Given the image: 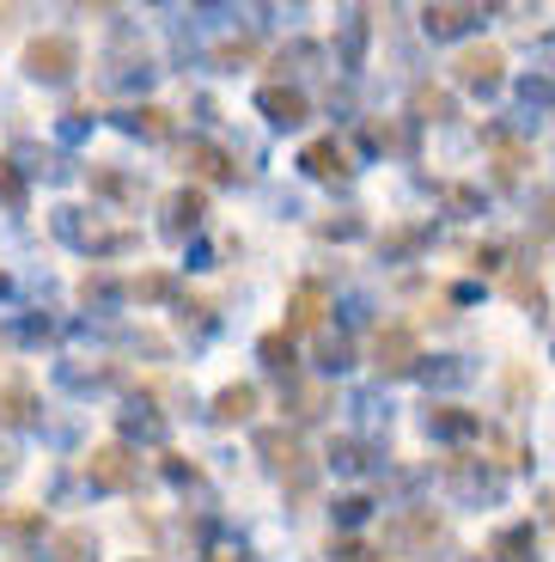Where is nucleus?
I'll return each mask as SVG.
<instances>
[{
  "label": "nucleus",
  "mask_w": 555,
  "mask_h": 562,
  "mask_svg": "<svg viewBox=\"0 0 555 562\" xmlns=\"http://www.w3.org/2000/svg\"><path fill=\"white\" fill-rule=\"evenodd\" d=\"M299 166H306V178H318V183H342L348 178V154L336 147V140H312L306 154H299Z\"/></svg>",
  "instance_id": "423d86ee"
},
{
  "label": "nucleus",
  "mask_w": 555,
  "mask_h": 562,
  "mask_svg": "<svg viewBox=\"0 0 555 562\" xmlns=\"http://www.w3.org/2000/svg\"><path fill=\"white\" fill-rule=\"evenodd\" d=\"M513 294H519V300H531V306H537V300H543V288H537V281H525V276H513Z\"/></svg>",
  "instance_id": "b1692460"
},
{
  "label": "nucleus",
  "mask_w": 555,
  "mask_h": 562,
  "mask_svg": "<svg viewBox=\"0 0 555 562\" xmlns=\"http://www.w3.org/2000/svg\"><path fill=\"white\" fill-rule=\"evenodd\" d=\"M86 477H92V490H128V483H135V459H128L116 440H111V447H92Z\"/></svg>",
  "instance_id": "7ed1b4c3"
},
{
  "label": "nucleus",
  "mask_w": 555,
  "mask_h": 562,
  "mask_svg": "<svg viewBox=\"0 0 555 562\" xmlns=\"http://www.w3.org/2000/svg\"><path fill=\"white\" fill-rule=\"evenodd\" d=\"M73 43L68 37H31V49H25V74L31 80H68L73 74Z\"/></svg>",
  "instance_id": "f03ea898"
},
{
  "label": "nucleus",
  "mask_w": 555,
  "mask_h": 562,
  "mask_svg": "<svg viewBox=\"0 0 555 562\" xmlns=\"http://www.w3.org/2000/svg\"><path fill=\"white\" fill-rule=\"evenodd\" d=\"M263 452H269V464H275L281 477H287V471H293V477H306V464H299L306 452H299V440H293V435H281V428H275V435H263Z\"/></svg>",
  "instance_id": "1a4fd4ad"
},
{
  "label": "nucleus",
  "mask_w": 555,
  "mask_h": 562,
  "mask_svg": "<svg viewBox=\"0 0 555 562\" xmlns=\"http://www.w3.org/2000/svg\"><path fill=\"white\" fill-rule=\"evenodd\" d=\"M257 355H263L275 373H287V367H293V337H287V330H269V337L257 342Z\"/></svg>",
  "instance_id": "4468645a"
},
{
  "label": "nucleus",
  "mask_w": 555,
  "mask_h": 562,
  "mask_svg": "<svg viewBox=\"0 0 555 562\" xmlns=\"http://www.w3.org/2000/svg\"><path fill=\"white\" fill-rule=\"evenodd\" d=\"M195 221H202V190H178L171 196V233H190Z\"/></svg>",
  "instance_id": "ddd939ff"
},
{
  "label": "nucleus",
  "mask_w": 555,
  "mask_h": 562,
  "mask_svg": "<svg viewBox=\"0 0 555 562\" xmlns=\"http://www.w3.org/2000/svg\"><path fill=\"white\" fill-rule=\"evenodd\" d=\"M324 324V288L318 281H299L287 300V337H299V330H318Z\"/></svg>",
  "instance_id": "39448f33"
},
{
  "label": "nucleus",
  "mask_w": 555,
  "mask_h": 562,
  "mask_svg": "<svg viewBox=\"0 0 555 562\" xmlns=\"http://www.w3.org/2000/svg\"><path fill=\"white\" fill-rule=\"evenodd\" d=\"M0 532H37V514H0Z\"/></svg>",
  "instance_id": "412c9836"
},
{
  "label": "nucleus",
  "mask_w": 555,
  "mask_h": 562,
  "mask_svg": "<svg viewBox=\"0 0 555 562\" xmlns=\"http://www.w3.org/2000/svg\"><path fill=\"white\" fill-rule=\"evenodd\" d=\"M500 562H531L525 550H531V526H513V532H500Z\"/></svg>",
  "instance_id": "dca6fc26"
},
{
  "label": "nucleus",
  "mask_w": 555,
  "mask_h": 562,
  "mask_svg": "<svg viewBox=\"0 0 555 562\" xmlns=\"http://www.w3.org/2000/svg\"><path fill=\"white\" fill-rule=\"evenodd\" d=\"M86 544H92L86 532H68L61 538V562H86Z\"/></svg>",
  "instance_id": "aec40b11"
},
{
  "label": "nucleus",
  "mask_w": 555,
  "mask_h": 562,
  "mask_svg": "<svg viewBox=\"0 0 555 562\" xmlns=\"http://www.w3.org/2000/svg\"><path fill=\"white\" fill-rule=\"evenodd\" d=\"M416 361H421V355H416V330H409V324H390V330H378L373 367L385 373V380H403V373H409Z\"/></svg>",
  "instance_id": "f257e3e1"
},
{
  "label": "nucleus",
  "mask_w": 555,
  "mask_h": 562,
  "mask_svg": "<svg viewBox=\"0 0 555 562\" xmlns=\"http://www.w3.org/2000/svg\"><path fill=\"white\" fill-rule=\"evenodd\" d=\"M0 202L7 209H25V178L13 171V159H0Z\"/></svg>",
  "instance_id": "f3484780"
},
{
  "label": "nucleus",
  "mask_w": 555,
  "mask_h": 562,
  "mask_svg": "<svg viewBox=\"0 0 555 562\" xmlns=\"http://www.w3.org/2000/svg\"><path fill=\"white\" fill-rule=\"evenodd\" d=\"M257 111H263L269 123H281V128L306 123V99H299L293 86H263V92H257Z\"/></svg>",
  "instance_id": "20e7f679"
},
{
  "label": "nucleus",
  "mask_w": 555,
  "mask_h": 562,
  "mask_svg": "<svg viewBox=\"0 0 555 562\" xmlns=\"http://www.w3.org/2000/svg\"><path fill=\"white\" fill-rule=\"evenodd\" d=\"M250 409H257V385H226L214 397V422H245Z\"/></svg>",
  "instance_id": "9b49d317"
},
{
  "label": "nucleus",
  "mask_w": 555,
  "mask_h": 562,
  "mask_svg": "<svg viewBox=\"0 0 555 562\" xmlns=\"http://www.w3.org/2000/svg\"><path fill=\"white\" fill-rule=\"evenodd\" d=\"M190 166H195V178H202V183H233L238 178V166L220 154V147H208V140H195V147H190Z\"/></svg>",
  "instance_id": "6e6552de"
},
{
  "label": "nucleus",
  "mask_w": 555,
  "mask_h": 562,
  "mask_svg": "<svg viewBox=\"0 0 555 562\" xmlns=\"http://www.w3.org/2000/svg\"><path fill=\"white\" fill-rule=\"evenodd\" d=\"M416 111H433V116H445V111H452V99H445V92H433V86H421V92H416Z\"/></svg>",
  "instance_id": "6ab92c4d"
},
{
  "label": "nucleus",
  "mask_w": 555,
  "mask_h": 562,
  "mask_svg": "<svg viewBox=\"0 0 555 562\" xmlns=\"http://www.w3.org/2000/svg\"><path fill=\"white\" fill-rule=\"evenodd\" d=\"M0 294H7V276H0Z\"/></svg>",
  "instance_id": "393cba45"
},
{
  "label": "nucleus",
  "mask_w": 555,
  "mask_h": 562,
  "mask_svg": "<svg viewBox=\"0 0 555 562\" xmlns=\"http://www.w3.org/2000/svg\"><path fill=\"white\" fill-rule=\"evenodd\" d=\"M123 128H135V135H171V123H166V111H159V104H140V111H128Z\"/></svg>",
  "instance_id": "2eb2a0df"
},
{
  "label": "nucleus",
  "mask_w": 555,
  "mask_h": 562,
  "mask_svg": "<svg viewBox=\"0 0 555 562\" xmlns=\"http://www.w3.org/2000/svg\"><path fill=\"white\" fill-rule=\"evenodd\" d=\"M31 416H37V397H31V385H7V392H0V422H7V428H31Z\"/></svg>",
  "instance_id": "9d476101"
},
{
  "label": "nucleus",
  "mask_w": 555,
  "mask_h": 562,
  "mask_svg": "<svg viewBox=\"0 0 555 562\" xmlns=\"http://www.w3.org/2000/svg\"><path fill=\"white\" fill-rule=\"evenodd\" d=\"M458 80L464 86H483V92H488V86H500V49H488V43H483V49H464V56H458Z\"/></svg>",
  "instance_id": "0eeeda50"
},
{
  "label": "nucleus",
  "mask_w": 555,
  "mask_h": 562,
  "mask_svg": "<svg viewBox=\"0 0 555 562\" xmlns=\"http://www.w3.org/2000/svg\"><path fill=\"white\" fill-rule=\"evenodd\" d=\"M519 159H525L519 147H500V178H519Z\"/></svg>",
  "instance_id": "4be33fe9"
},
{
  "label": "nucleus",
  "mask_w": 555,
  "mask_h": 562,
  "mask_svg": "<svg viewBox=\"0 0 555 562\" xmlns=\"http://www.w3.org/2000/svg\"><path fill=\"white\" fill-rule=\"evenodd\" d=\"M166 288H171L166 276H147V281H135V294H147V300H159V294H166Z\"/></svg>",
  "instance_id": "5701e85b"
},
{
  "label": "nucleus",
  "mask_w": 555,
  "mask_h": 562,
  "mask_svg": "<svg viewBox=\"0 0 555 562\" xmlns=\"http://www.w3.org/2000/svg\"><path fill=\"white\" fill-rule=\"evenodd\" d=\"M428 428H440V435H464V428H471V416H458L452 404H440V409H428Z\"/></svg>",
  "instance_id": "a211bd4d"
},
{
  "label": "nucleus",
  "mask_w": 555,
  "mask_h": 562,
  "mask_svg": "<svg viewBox=\"0 0 555 562\" xmlns=\"http://www.w3.org/2000/svg\"><path fill=\"white\" fill-rule=\"evenodd\" d=\"M471 19H476V7H428V13H421V25H428L433 37H458Z\"/></svg>",
  "instance_id": "f8f14e48"
}]
</instances>
